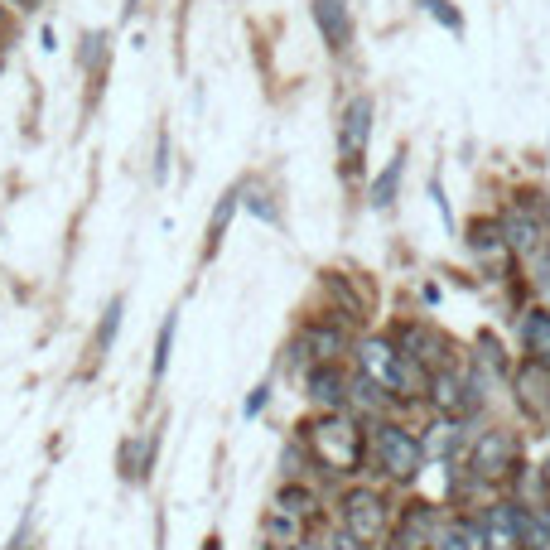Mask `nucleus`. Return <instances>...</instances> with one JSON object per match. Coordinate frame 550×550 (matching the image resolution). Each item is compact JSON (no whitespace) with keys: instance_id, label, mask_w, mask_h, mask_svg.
Returning <instances> with one entry per match:
<instances>
[{"instance_id":"nucleus-1","label":"nucleus","mask_w":550,"mask_h":550,"mask_svg":"<svg viewBox=\"0 0 550 550\" xmlns=\"http://www.w3.org/2000/svg\"><path fill=\"white\" fill-rule=\"evenodd\" d=\"M304 444H309V454L329 468V473H358L362 454H367L362 425L343 411H329V415H319V420H309V425H304Z\"/></svg>"},{"instance_id":"nucleus-2","label":"nucleus","mask_w":550,"mask_h":550,"mask_svg":"<svg viewBox=\"0 0 550 550\" xmlns=\"http://www.w3.org/2000/svg\"><path fill=\"white\" fill-rule=\"evenodd\" d=\"M358 358H362V377L377 382L382 391H396V396H425L430 391V372L415 358L396 353L386 338H367Z\"/></svg>"},{"instance_id":"nucleus-3","label":"nucleus","mask_w":550,"mask_h":550,"mask_svg":"<svg viewBox=\"0 0 550 550\" xmlns=\"http://www.w3.org/2000/svg\"><path fill=\"white\" fill-rule=\"evenodd\" d=\"M372 454H377V464L391 473V478H415L420 468H425V449L415 440L411 430H401V425H372Z\"/></svg>"},{"instance_id":"nucleus-4","label":"nucleus","mask_w":550,"mask_h":550,"mask_svg":"<svg viewBox=\"0 0 550 550\" xmlns=\"http://www.w3.org/2000/svg\"><path fill=\"white\" fill-rule=\"evenodd\" d=\"M314 517V502H309V493H300V488H285V493L271 502V512H266V541H271L275 550H290L300 546L304 536V522Z\"/></svg>"},{"instance_id":"nucleus-5","label":"nucleus","mask_w":550,"mask_h":550,"mask_svg":"<svg viewBox=\"0 0 550 550\" xmlns=\"http://www.w3.org/2000/svg\"><path fill=\"white\" fill-rule=\"evenodd\" d=\"M517 459H522V449H517V440H512V435H502V430H488L483 440L473 444V454H468L473 473H478V478H493V483L512 478Z\"/></svg>"},{"instance_id":"nucleus-6","label":"nucleus","mask_w":550,"mask_h":550,"mask_svg":"<svg viewBox=\"0 0 550 550\" xmlns=\"http://www.w3.org/2000/svg\"><path fill=\"white\" fill-rule=\"evenodd\" d=\"M343 526H348V536H358L362 546L377 541L386 531V502L372 488H353L343 497Z\"/></svg>"},{"instance_id":"nucleus-7","label":"nucleus","mask_w":550,"mask_h":550,"mask_svg":"<svg viewBox=\"0 0 550 550\" xmlns=\"http://www.w3.org/2000/svg\"><path fill=\"white\" fill-rule=\"evenodd\" d=\"M367 140H372V97H353L343 107V121H338V150H343L348 169H358Z\"/></svg>"},{"instance_id":"nucleus-8","label":"nucleus","mask_w":550,"mask_h":550,"mask_svg":"<svg viewBox=\"0 0 550 550\" xmlns=\"http://www.w3.org/2000/svg\"><path fill=\"white\" fill-rule=\"evenodd\" d=\"M483 550H522V507L512 502H493L483 512Z\"/></svg>"},{"instance_id":"nucleus-9","label":"nucleus","mask_w":550,"mask_h":550,"mask_svg":"<svg viewBox=\"0 0 550 550\" xmlns=\"http://www.w3.org/2000/svg\"><path fill=\"white\" fill-rule=\"evenodd\" d=\"M502 237H507V247L517 251H536V242H541V227H546V203H541V193H536V203H531V213H526V203H517V208H507L502 213Z\"/></svg>"},{"instance_id":"nucleus-10","label":"nucleus","mask_w":550,"mask_h":550,"mask_svg":"<svg viewBox=\"0 0 550 550\" xmlns=\"http://www.w3.org/2000/svg\"><path fill=\"white\" fill-rule=\"evenodd\" d=\"M300 348L314 362H338V353L348 348V333L338 329V324H329V319H314V324H304Z\"/></svg>"},{"instance_id":"nucleus-11","label":"nucleus","mask_w":550,"mask_h":550,"mask_svg":"<svg viewBox=\"0 0 550 550\" xmlns=\"http://www.w3.org/2000/svg\"><path fill=\"white\" fill-rule=\"evenodd\" d=\"M430 391H435V406H440L444 415H464L478 406V396H468L473 382L459 377V372H435V377H430Z\"/></svg>"},{"instance_id":"nucleus-12","label":"nucleus","mask_w":550,"mask_h":550,"mask_svg":"<svg viewBox=\"0 0 550 550\" xmlns=\"http://www.w3.org/2000/svg\"><path fill=\"white\" fill-rule=\"evenodd\" d=\"M314 20H319V34H324L329 49H348L353 20H348V5L343 0H314Z\"/></svg>"},{"instance_id":"nucleus-13","label":"nucleus","mask_w":550,"mask_h":550,"mask_svg":"<svg viewBox=\"0 0 550 550\" xmlns=\"http://www.w3.org/2000/svg\"><path fill=\"white\" fill-rule=\"evenodd\" d=\"M522 348L531 362L550 367V309H526L522 314Z\"/></svg>"},{"instance_id":"nucleus-14","label":"nucleus","mask_w":550,"mask_h":550,"mask_svg":"<svg viewBox=\"0 0 550 550\" xmlns=\"http://www.w3.org/2000/svg\"><path fill=\"white\" fill-rule=\"evenodd\" d=\"M517 386H522V391H517V396H522V406H531L536 415L550 411V367H546V362H531V358H526Z\"/></svg>"},{"instance_id":"nucleus-15","label":"nucleus","mask_w":550,"mask_h":550,"mask_svg":"<svg viewBox=\"0 0 550 550\" xmlns=\"http://www.w3.org/2000/svg\"><path fill=\"white\" fill-rule=\"evenodd\" d=\"M401 338H406V358H415L425 372H430V367H444V338L440 333H430V329L415 324V329H406Z\"/></svg>"},{"instance_id":"nucleus-16","label":"nucleus","mask_w":550,"mask_h":550,"mask_svg":"<svg viewBox=\"0 0 550 550\" xmlns=\"http://www.w3.org/2000/svg\"><path fill=\"white\" fill-rule=\"evenodd\" d=\"M309 396H314L319 406H329V411L343 406V377H338L333 362H314V372H309Z\"/></svg>"},{"instance_id":"nucleus-17","label":"nucleus","mask_w":550,"mask_h":550,"mask_svg":"<svg viewBox=\"0 0 550 550\" xmlns=\"http://www.w3.org/2000/svg\"><path fill=\"white\" fill-rule=\"evenodd\" d=\"M468 247L478 251V261L507 266V237H502V227H488V222H478V227H473V237H468Z\"/></svg>"},{"instance_id":"nucleus-18","label":"nucleus","mask_w":550,"mask_h":550,"mask_svg":"<svg viewBox=\"0 0 550 550\" xmlns=\"http://www.w3.org/2000/svg\"><path fill=\"white\" fill-rule=\"evenodd\" d=\"M522 550H550V507L522 512Z\"/></svg>"},{"instance_id":"nucleus-19","label":"nucleus","mask_w":550,"mask_h":550,"mask_svg":"<svg viewBox=\"0 0 550 550\" xmlns=\"http://www.w3.org/2000/svg\"><path fill=\"white\" fill-rule=\"evenodd\" d=\"M401 169H406V155H396V160H386V169L372 179V203L377 208H391V198H396V184H401Z\"/></svg>"},{"instance_id":"nucleus-20","label":"nucleus","mask_w":550,"mask_h":550,"mask_svg":"<svg viewBox=\"0 0 550 550\" xmlns=\"http://www.w3.org/2000/svg\"><path fill=\"white\" fill-rule=\"evenodd\" d=\"M174 329H179V319L169 314L165 324H160V338H155V362H150V372H155V377H165V367H169V348H174Z\"/></svg>"},{"instance_id":"nucleus-21","label":"nucleus","mask_w":550,"mask_h":550,"mask_svg":"<svg viewBox=\"0 0 550 550\" xmlns=\"http://www.w3.org/2000/svg\"><path fill=\"white\" fill-rule=\"evenodd\" d=\"M116 329H121V300H111V304H107V319H102V329H97V348H102V353L111 348Z\"/></svg>"},{"instance_id":"nucleus-22","label":"nucleus","mask_w":550,"mask_h":550,"mask_svg":"<svg viewBox=\"0 0 550 550\" xmlns=\"http://www.w3.org/2000/svg\"><path fill=\"white\" fill-rule=\"evenodd\" d=\"M420 5H425V10H430V15L440 20V25H449V29H454V34L464 29V20H459V10H454L449 0H420Z\"/></svg>"},{"instance_id":"nucleus-23","label":"nucleus","mask_w":550,"mask_h":550,"mask_svg":"<svg viewBox=\"0 0 550 550\" xmlns=\"http://www.w3.org/2000/svg\"><path fill=\"white\" fill-rule=\"evenodd\" d=\"M232 208H237V193H227V198L218 203V213H213V222H208V237H213V242H218L222 232H227V222H232Z\"/></svg>"},{"instance_id":"nucleus-24","label":"nucleus","mask_w":550,"mask_h":550,"mask_svg":"<svg viewBox=\"0 0 550 550\" xmlns=\"http://www.w3.org/2000/svg\"><path fill=\"white\" fill-rule=\"evenodd\" d=\"M251 213H256V218H266V222H280V213L266 203V193H251Z\"/></svg>"},{"instance_id":"nucleus-25","label":"nucleus","mask_w":550,"mask_h":550,"mask_svg":"<svg viewBox=\"0 0 550 550\" xmlns=\"http://www.w3.org/2000/svg\"><path fill=\"white\" fill-rule=\"evenodd\" d=\"M266 401H271V386H256V391L247 396V415H261L266 411Z\"/></svg>"},{"instance_id":"nucleus-26","label":"nucleus","mask_w":550,"mask_h":550,"mask_svg":"<svg viewBox=\"0 0 550 550\" xmlns=\"http://www.w3.org/2000/svg\"><path fill=\"white\" fill-rule=\"evenodd\" d=\"M333 550H362V541H358V536H348V531H343V536L333 541Z\"/></svg>"},{"instance_id":"nucleus-27","label":"nucleus","mask_w":550,"mask_h":550,"mask_svg":"<svg viewBox=\"0 0 550 550\" xmlns=\"http://www.w3.org/2000/svg\"><path fill=\"white\" fill-rule=\"evenodd\" d=\"M290 550H319V546H309V541H300V546H290Z\"/></svg>"},{"instance_id":"nucleus-28","label":"nucleus","mask_w":550,"mask_h":550,"mask_svg":"<svg viewBox=\"0 0 550 550\" xmlns=\"http://www.w3.org/2000/svg\"><path fill=\"white\" fill-rule=\"evenodd\" d=\"M0 15H5V5H0Z\"/></svg>"}]
</instances>
